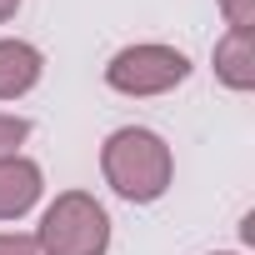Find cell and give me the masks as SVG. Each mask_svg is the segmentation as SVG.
<instances>
[{
  "label": "cell",
  "instance_id": "cell-1",
  "mask_svg": "<svg viewBox=\"0 0 255 255\" xmlns=\"http://www.w3.org/2000/svg\"><path fill=\"white\" fill-rule=\"evenodd\" d=\"M100 170H105V185L120 200L150 205V200H160L170 190L175 155H170V145L155 130H145V125H120V130H110L105 145H100Z\"/></svg>",
  "mask_w": 255,
  "mask_h": 255
},
{
  "label": "cell",
  "instance_id": "cell-2",
  "mask_svg": "<svg viewBox=\"0 0 255 255\" xmlns=\"http://www.w3.org/2000/svg\"><path fill=\"white\" fill-rule=\"evenodd\" d=\"M40 255H105L110 250V215L90 190H60L40 225H35Z\"/></svg>",
  "mask_w": 255,
  "mask_h": 255
},
{
  "label": "cell",
  "instance_id": "cell-3",
  "mask_svg": "<svg viewBox=\"0 0 255 255\" xmlns=\"http://www.w3.org/2000/svg\"><path fill=\"white\" fill-rule=\"evenodd\" d=\"M185 75H190V55L175 50V45H160V40L125 45V50H115L110 65H105V85H110L115 95H130V100H140V95H165V90L185 85Z\"/></svg>",
  "mask_w": 255,
  "mask_h": 255
},
{
  "label": "cell",
  "instance_id": "cell-4",
  "mask_svg": "<svg viewBox=\"0 0 255 255\" xmlns=\"http://www.w3.org/2000/svg\"><path fill=\"white\" fill-rule=\"evenodd\" d=\"M45 190V170L30 155H0V220H20L25 210H35Z\"/></svg>",
  "mask_w": 255,
  "mask_h": 255
},
{
  "label": "cell",
  "instance_id": "cell-5",
  "mask_svg": "<svg viewBox=\"0 0 255 255\" xmlns=\"http://www.w3.org/2000/svg\"><path fill=\"white\" fill-rule=\"evenodd\" d=\"M45 55L30 40H0V100H20L40 85Z\"/></svg>",
  "mask_w": 255,
  "mask_h": 255
},
{
  "label": "cell",
  "instance_id": "cell-6",
  "mask_svg": "<svg viewBox=\"0 0 255 255\" xmlns=\"http://www.w3.org/2000/svg\"><path fill=\"white\" fill-rule=\"evenodd\" d=\"M215 75L230 90H255V40L245 30H225L215 40Z\"/></svg>",
  "mask_w": 255,
  "mask_h": 255
},
{
  "label": "cell",
  "instance_id": "cell-7",
  "mask_svg": "<svg viewBox=\"0 0 255 255\" xmlns=\"http://www.w3.org/2000/svg\"><path fill=\"white\" fill-rule=\"evenodd\" d=\"M25 135H30V120H25V115H5V110H0V155H20Z\"/></svg>",
  "mask_w": 255,
  "mask_h": 255
},
{
  "label": "cell",
  "instance_id": "cell-8",
  "mask_svg": "<svg viewBox=\"0 0 255 255\" xmlns=\"http://www.w3.org/2000/svg\"><path fill=\"white\" fill-rule=\"evenodd\" d=\"M220 15H225L230 30H245V35H250V25H255V0H220Z\"/></svg>",
  "mask_w": 255,
  "mask_h": 255
},
{
  "label": "cell",
  "instance_id": "cell-9",
  "mask_svg": "<svg viewBox=\"0 0 255 255\" xmlns=\"http://www.w3.org/2000/svg\"><path fill=\"white\" fill-rule=\"evenodd\" d=\"M0 255H40V250H35V235L25 230H0Z\"/></svg>",
  "mask_w": 255,
  "mask_h": 255
},
{
  "label": "cell",
  "instance_id": "cell-10",
  "mask_svg": "<svg viewBox=\"0 0 255 255\" xmlns=\"http://www.w3.org/2000/svg\"><path fill=\"white\" fill-rule=\"evenodd\" d=\"M15 10H20V0H0V25H5V20H10Z\"/></svg>",
  "mask_w": 255,
  "mask_h": 255
},
{
  "label": "cell",
  "instance_id": "cell-11",
  "mask_svg": "<svg viewBox=\"0 0 255 255\" xmlns=\"http://www.w3.org/2000/svg\"><path fill=\"white\" fill-rule=\"evenodd\" d=\"M215 255H240V250H215Z\"/></svg>",
  "mask_w": 255,
  "mask_h": 255
}]
</instances>
